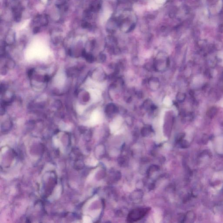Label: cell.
<instances>
[{"mask_svg":"<svg viewBox=\"0 0 223 223\" xmlns=\"http://www.w3.org/2000/svg\"><path fill=\"white\" fill-rule=\"evenodd\" d=\"M169 62V58L166 56H160L154 62V68L159 71H163L167 68Z\"/></svg>","mask_w":223,"mask_h":223,"instance_id":"cell-1","label":"cell"},{"mask_svg":"<svg viewBox=\"0 0 223 223\" xmlns=\"http://www.w3.org/2000/svg\"><path fill=\"white\" fill-rule=\"evenodd\" d=\"M12 11L14 19L16 22H19L22 17V8L20 4L18 2L11 8Z\"/></svg>","mask_w":223,"mask_h":223,"instance_id":"cell-2","label":"cell"},{"mask_svg":"<svg viewBox=\"0 0 223 223\" xmlns=\"http://www.w3.org/2000/svg\"><path fill=\"white\" fill-rule=\"evenodd\" d=\"M33 21L35 26H46L48 23V16L46 14H39L34 18Z\"/></svg>","mask_w":223,"mask_h":223,"instance_id":"cell-3","label":"cell"},{"mask_svg":"<svg viewBox=\"0 0 223 223\" xmlns=\"http://www.w3.org/2000/svg\"><path fill=\"white\" fill-rule=\"evenodd\" d=\"M15 32L12 29L9 30L7 32L5 37V42L6 45H11L15 41Z\"/></svg>","mask_w":223,"mask_h":223,"instance_id":"cell-4","label":"cell"},{"mask_svg":"<svg viewBox=\"0 0 223 223\" xmlns=\"http://www.w3.org/2000/svg\"><path fill=\"white\" fill-rule=\"evenodd\" d=\"M61 31L59 29H54L51 31V39L54 44H56L60 42L62 38L61 35Z\"/></svg>","mask_w":223,"mask_h":223,"instance_id":"cell-5","label":"cell"},{"mask_svg":"<svg viewBox=\"0 0 223 223\" xmlns=\"http://www.w3.org/2000/svg\"><path fill=\"white\" fill-rule=\"evenodd\" d=\"M118 111L117 107L114 104L110 103L106 106L105 111L108 115H113L116 113Z\"/></svg>","mask_w":223,"mask_h":223,"instance_id":"cell-6","label":"cell"},{"mask_svg":"<svg viewBox=\"0 0 223 223\" xmlns=\"http://www.w3.org/2000/svg\"><path fill=\"white\" fill-rule=\"evenodd\" d=\"M149 84L152 89H157L159 85V80L156 78H152L149 80Z\"/></svg>","mask_w":223,"mask_h":223,"instance_id":"cell-7","label":"cell"},{"mask_svg":"<svg viewBox=\"0 0 223 223\" xmlns=\"http://www.w3.org/2000/svg\"><path fill=\"white\" fill-rule=\"evenodd\" d=\"M67 3V0H56V6L58 9H62L63 8L64 9H66Z\"/></svg>","mask_w":223,"mask_h":223,"instance_id":"cell-8","label":"cell"},{"mask_svg":"<svg viewBox=\"0 0 223 223\" xmlns=\"http://www.w3.org/2000/svg\"><path fill=\"white\" fill-rule=\"evenodd\" d=\"M217 109L215 107H213L210 109L207 112V115L210 118H212L214 117L217 113Z\"/></svg>","mask_w":223,"mask_h":223,"instance_id":"cell-9","label":"cell"},{"mask_svg":"<svg viewBox=\"0 0 223 223\" xmlns=\"http://www.w3.org/2000/svg\"><path fill=\"white\" fill-rule=\"evenodd\" d=\"M185 94L182 93H178L177 96H176L177 100L180 102H183L185 99Z\"/></svg>","mask_w":223,"mask_h":223,"instance_id":"cell-10","label":"cell"},{"mask_svg":"<svg viewBox=\"0 0 223 223\" xmlns=\"http://www.w3.org/2000/svg\"><path fill=\"white\" fill-rule=\"evenodd\" d=\"M89 98H90V96H89V94L87 92H85L84 93L82 97V100L83 103H87L89 101Z\"/></svg>","mask_w":223,"mask_h":223,"instance_id":"cell-11","label":"cell"},{"mask_svg":"<svg viewBox=\"0 0 223 223\" xmlns=\"http://www.w3.org/2000/svg\"><path fill=\"white\" fill-rule=\"evenodd\" d=\"M40 27H38V26H35L34 27L33 29V32L34 34H37L39 31H40Z\"/></svg>","mask_w":223,"mask_h":223,"instance_id":"cell-12","label":"cell"},{"mask_svg":"<svg viewBox=\"0 0 223 223\" xmlns=\"http://www.w3.org/2000/svg\"><path fill=\"white\" fill-rule=\"evenodd\" d=\"M83 222L85 223H89L91 222V219L88 217L85 216L83 217Z\"/></svg>","mask_w":223,"mask_h":223,"instance_id":"cell-13","label":"cell"},{"mask_svg":"<svg viewBox=\"0 0 223 223\" xmlns=\"http://www.w3.org/2000/svg\"><path fill=\"white\" fill-rule=\"evenodd\" d=\"M155 1H156V2L157 4H160L164 3L166 0H155Z\"/></svg>","mask_w":223,"mask_h":223,"instance_id":"cell-14","label":"cell"},{"mask_svg":"<svg viewBox=\"0 0 223 223\" xmlns=\"http://www.w3.org/2000/svg\"><path fill=\"white\" fill-rule=\"evenodd\" d=\"M99 58L100 62H103V61L105 60V56H99Z\"/></svg>","mask_w":223,"mask_h":223,"instance_id":"cell-15","label":"cell"}]
</instances>
